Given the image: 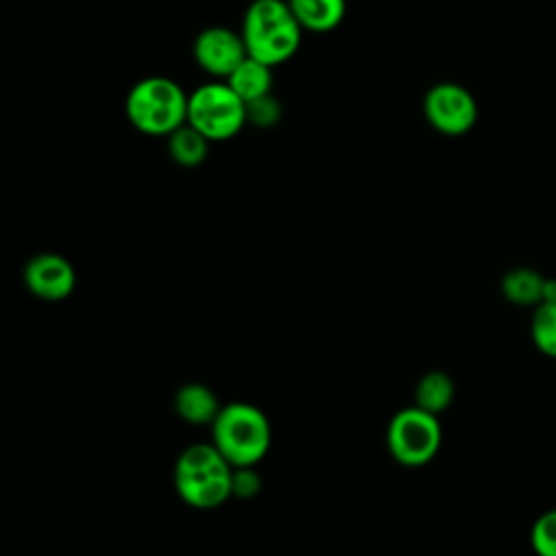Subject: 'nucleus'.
Here are the masks:
<instances>
[{
  "label": "nucleus",
  "mask_w": 556,
  "mask_h": 556,
  "mask_svg": "<svg viewBox=\"0 0 556 556\" xmlns=\"http://www.w3.org/2000/svg\"><path fill=\"white\" fill-rule=\"evenodd\" d=\"M263 478L256 467H235L232 469V497L250 500L261 493Z\"/></svg>",
  "instance_id": "obj_19"
},
{
  "label": "nucleus",
  "mask_w": 556,
  "mask_h": 556,
  "mask_svg": "<svg viewBox=\"0 0 556 556\" xmlns=\"http://www.w3.org/2000/svg\"><path fill=\"white\" fill-rule=\"evenodd\" d=\"M530 545L536 556H556V508L541 513L530 528Z\"/></svg>",
  "instance_id": "obj_17"
},
{
  "label": "nucleus",
  "mask_w": 556,
  "mask_h": 556,
  "mask_svg": "<svg viewBox=\"0 0 556 556\" xmlns=\"http://www.w3.org/2000/svg\"><path fill=\"white\" fill-rule=\"evenodd\" d=\"M222 406L215 391L202 382H187L174 393V410L189 426L211 428Z\"/></svg>",
  "instance_id": "obj_10"
},
{
  "label": "nucleus",
  "mask_w": 556,
  "mask_h": 556,
  "mask_svg": "<svg viewBox=\"0 0 556 556\" xmlns=\"http://www.w3.org/2000/svg\"><path fill=\"white\" fill-rule=\"evenodd\" d=\"M428 124L447 137H460L478 122V102L473 93L458 83H437L424 98Z\"/></svg>",
  "instance_id": "obj_7"
},
{
  "label": "nucleus",
  "mask_w": 556,
  "mask_h": 556,
  "mask_svg": "<svg viewBox=\"0 0 556 556\" xmlns=\"http://www.w3.org/2000/svg\"><path fill=\"white\" fill-rule=\"evenodd\" d=\"M302 30L330 33L334 30L348 11L345 0H287Z\"/></svg>",
  "instance_id": "obj_11"
},
{
  "label": "nucleus",
  "mask_w": 556,
  "mask_h": 556,
  "mask_svg": "<svg viewBox=\"0 0 556 556\" xmlns=\"http://www.w3.org/2000/svg\"><path fill=\"white\" fill-rule=\"evenodd\" d=\"M232 469L211 441L191 443L174 460V491L195 510L219 508L232 497Z\"/></svg>",
  "instance_id": "obj_1"
},
{
  "label": "nucleus",
  "mask_w": 556,
  "mask_h": 556,
  "mask_svg": "<svg viewBox=\"0 0 556 556\" xmlns=\"http://www.w3.org/2000/svg\"><path fill=\"white\" fill-rule=\"evenodd\" d=\"M211 443L232 467H256L271 447L269 417L252 402H228L211 424Z\"/></svg>",
  "instance_id": "obj_2"
},
{
  "label": "nucleus",
  "mask_w": 556,
  "mask_h": 556,
  "mask_svg": "<svg viewBox=\"0 0 556 556\" xmlns=\"http://www.w3.org/2000/svg\"><path fill=\"white\" fill-rule=\"evenodd\" d=\"M226 83L243 100V104H248L271 93V67L252 56H245L226 78Z\"/></svg>",
  "instance_id": "obj_13"
},
{
  "label": "nucleus",
  "mask_w": 556,
  "mask_h": 556,
  "mask_svg": "<svg viewBox=\"0 0 556 556\" xmlns=\"http://www.w3.org/2000/svg\"><path fill=\"white\" fill-rule=\"evenodd\" d=\"M26 289L48 302L65 300L76 287V271L72 263L56 252H41L24 267Z\"/></svg>",
  "instance_id": "obj_9"
},
{
  "label": "nucleus",
  "mask_w": 556,
  "mask_h": 556,
  "mask_svg": "<svg viewBox=\"0 0 556 556\" xmlns=\"http://www.w3.org/2000/svg\"><path fill=\"white\" fill-rule=\"evenodd\" d=\"M530 339L543 356L556 358V300L541 302L532 308Z\"/></svg>",
  "instance_id": "obj_16"
},
{
  "label": "nucleus",
  "mask_w": 556,
  "mask_h": 556,
  "mask_svg": "<svg viewBox=\"0 0 556 556\" xmlns=\"http://www.w3.org/2000/svg\"><path fill=\"white\" fill-rule=\"evenodd\" d=\"M245 122V104L228 83H206L189 96L187 124L200 130L208 141L235 137Z\"/></svg>",
  "instance_id": "obj_6"
},
{
  "label": "nucleus",
  "mask_w": 556,
  "mask_h": 556,
  "mask_svg": "<svg viewBox=\"0 0 556 556\" xmlns=\"http://www.w3.org/2000/svg\"><path fill=\"white\" fill-rule=\"evenodd\" d=\"M187 106L189 96L165 76H148L126 96V117L139 132L152 137H169L187 124Z\"/></svg>",
  "instance_id": "obj_4"
},
{
  "label": "nucleus",
  "mask_w": 556,
  "mask_h": 556,
  "mask_svg": "<svg viewBox=\"0 0 556 556\" xmlns=\"http://www.w3.org/2000/svg\"><path fill=\"white\" fill-rule=\"evenodd\" d=\"M547 276L532 267H513L502 278V295L515 306H539L545 295Z\"/></svg>",
  "instance_id": "obj_12"
},
{
  "label": "nucleus",
  "mask_w": 556,
  "mask_h": 556,
  "mask_svg": "<svg viewBox=\"0 0 556 556\" xmlns=\"http://www.w3.org/2000/svg\"><path fill=\"white\" fill-rule=\"evenodd\" d=\"M387 450L391 458L404 467H424L441 450L443 428L437 415L419 408H400L387 426Z\"/></svg>",
  "instance_id": "obj_5"
},
{
  "label": "nucleus",
  "mask_w": 556,
  "mask_h": 556,
  "mask_svg": "<svg viewBox=\"0 0 556 556\" xmlns=\"http://www.w3.org/2000/svg\"><path fill=\"white\" fill-rule=\"evenodd\" d=\"M241 37L248 56L274 67L300 48L302 26L287 0H254L243 15Z\"/></svg>",
  "instance_id": "obj_3"
},
{
  "label": "nucleus",
  "mask_w": 556,
  "mask_h": 556,
  "mask_svg": "<svg viewBox=\"0 0 556 556\" xmlns=\"http://www.w3.org/2000/svg\"><path fill=\"white\" fill-rule=\"evenodd\" d=\"M169 156L182 167H198L208 154V139L189 124H182L167 137Z\"/></svg>",
  "instance_id": "obj_15"
},
{
  "label": "nucleus",
  "mask_w": 556,
  "mask_h": 556,
  "mask_svg": "<svg viewBox=\"0 0 556 556\" xmlns=\"http://www.w3.org/2000/svg\"><path fill=\"white\" fill-rule=\"evenodd\" d=\"M454 395H456V387H454V380L450 378V374H445L441 369H432V371H426L417 380L415 406L439 417L443 410H447L452 406Z\"/></svg>",
  "instance_id": "obj_14"
},
{
  "label": "nucleus",
  "mask_w": 556,
  "mask_h": 556,
  "mask_svg": "<svg viewBox=\"0 0 556 556\" xmlns=\"http://www.w3.org/2000/svg\"><path fill=\"white\" fill-rule=\"evenodd\" d=\"M245 115H248V122L256 126H271L280 119V102L271 93H267L254 102H248Z\"/></svg>",
  "instance_id": "obj_18"
},
{
  "label": "nucleus",
  "mask_w": 556,
  "mask_h": 556,
  "mask_svg": "<svg viewBox=\"0 0 556 556\" xmlns=\"http://www.w3.org/2000/svg\"><path fill=\"white\" fill-rule=\"evenodd\" d=\"M195 63L211 76L228 78L248 56L243 37L226 26H208L193 41Z\"/></svg>",
  "instance_id": "obj_8"
}]
</instances>
